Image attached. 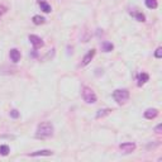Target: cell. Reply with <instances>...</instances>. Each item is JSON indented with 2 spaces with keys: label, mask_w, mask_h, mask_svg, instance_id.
Listing matches in <instances>:
<instances>
[{
  "label": "cell",
  "mask_w": 162,
  "mask_h": 162,
  "mask_svg": "<svg viewBox=\"0 0 162 162\" xmlns=\"http://www.w3.org/2000/svg\"><path fill=\"white\" fill-rule=\"evenodd\" d=\"M53 132H55V128H53L52 123L50 122H43L38 124L37 130H35V136L38 138H48L53 136Z\"/></svg>",
  "instance_id": "obj_1"
},
{
  "label": "cell",
  "mask_w": 162,
  "mask_h": 162,
  "mask_svg": "<svg viewBox=\"0 0 162 162\" xmlns=\"http://www.w3.org/2000/svg\"><path fill=\"white\" fill-rule=\"evenodd\" d=\"M32 22L34 23L35 26H41V24H43V23L46 22V19H44L43 17H41V15H34L32 18Z\"/></svg>",
  "instance_id": "obj_14"
},
{
  "label": "cell",
  "mask_w": 162,
  "mask_h": 162,
  "mask_svg": "<svg viewBox=\"0 0 162 162\" xmlns=\"http://www.w3.org/2000/svg\"><path fill=\"white\" fill-rule=\"evenodd\" d=\"M136 19L138 22H146V15L143 14V13H137L136 14Z\"/></svg>",
  "instance_id": "obj_17"
},
{
  "label": "cell",
  "mask_w": 162,
  "mask_h": 162,
  "mask_svg": "<svg viewBox=\"0 0 162 162\" xmlns=\"http://www.w3.org/2000/svg\"><path fill=\"white\" fill-rule=\"evenodd\" d=\"M9 56H10L11 61H13L14 63H17V62H19V60H20V52L18 51L17 48H13V50H10Z\"/></svg>",
  "instance_id": "obj_9"
},
{
  "label": "cell",
  "mask_w": 162,
  "mask_h": 162,
  "mask_svg": "<svg viewBox=\"0 0 162 162\" xmlns=\"http://www.w3.org/2000/svg\"><path fill=\"white\" fill-rule=\"evenodd\" d=\"M9 152H10L9 146H7V145H2V146H0V154H2V156H8Z\"/></svg>",
  "instance_id": "obj_16"
},
{
  "label": "cell",
  "mask_w": 162,
  "mask_h": 162,
  "mask_svg": "<svg viewBox=\"0 0 162 162\" xmlns=\"http://www.w3.org/2000/svg\"><path fill=\"white\" fill-rule=\"evenodd\" d=\"M81 95H82V99L85 103L87 104H95L96 103V94L94 93V90L91 87H89V86H82L81 89Z\"/></svg>",
  "instance_id": "obj_3"
},
{
  "label": "cell",
  "mask_w": 162,
  "mask_h": 162,
  "mask_svg": "<svg viewBox=\"0 0 162 162\" xmlns=\"http://www.w3.org/2000/svg\"><path fill=\"white\" fill-rule=\"evenodd\" d=\"M94 56H95V50H90L85 56H84V58H82V62H81V65L82 66H86V65H89L90 63V61L94 58Z\"/></svg>",
  "instance_id": "obj_6"
},
{
  "label": "cell",
  "mask_w": 162,
  "mask_h": 162,
  "mask_svg": "<svg viewBox=\"0 0 162 162\" xmlns=\"http://www.w3.org/2000/svg\"><path fill=\"white\" fill-rule=\"evenodd\" d=\"M113 98L119 105H123L129 99V91L127 89H117L113 91Z\"/></svg>",
  "instance_id": "obj_2"
},
{
  "label": "cell",
  "mask_w": 162,
  "mask_h": 162,
  "mask_svg": "<svg viewBox=\"0 0 162 162\" xmlns=\"http://www.w3.org/2000/svg\"><path fill=\"white\" fill-rule=\"evenodd\" d=\"M8 11V8L7 7H4V5H0V17L2 15H4L5 13Z\"/></svg>",
  "instance_id": "obj_20"
},
{
  "label": "cell",
  "mask_w": 162,
  "mask_h": 162,
  "mask_svg": "<svg viewBox=\"0 0 162 162\" xmlns=\"http://www.w3.org/2000/svg\"><path fill=\"white\" fill-rule=\"evenodd\" d=\"M101 48H103L104 52H112L114 50V44L112 43V42H103Z\"/></svg>",
  "instance_id": "obj_12"
},
{
  "label": "cell",
  "mask_w": 162,
  "mask_h": 162,
  "mask_svg": "<svg viewBox=\"0 0 162 162\" xmlns=\"http://www.w3.org/2000/svg\"><path fill=\"white\" fill-rule=\"evenodd\" d=\"M29 42H31L32 46L34 47V50H38V48H41V47L44 46V42L42 41V38L38 37V35H35V34L29 35Z\"/></svg>",
  "instance_id": "obj_4"
},
{
  "label": "cell",
  "mask_w": 162,
  "mask_h": 162,
  "mask_svg": "<svg viewBox=\"0 0 162 162\" xmlns=\"http://www.w3.org/2000/svg\"><path fill=\"white\" fill-rule=\"evenodd\" d=\"M162 124H158V125H156V128H154V132H156V133H162Z\"/></svg>",
  "instance_id": "obj_21"
},
{
  "label": "cell",
  "mask_w": 162,
  "mask_h": 162,
  "mask_svg": "<svg viewBox=\"0 0 162 162\" xmlns=\"http://www.w3.org/2000/svg\"><path fill=\"white\" fill-rule=\"evenodd\" d=\"M146 7L149 9H156L158 7L157 0H146Z\"/></svg>",
  "instance_id": "obj_15"
},
{
  "label": "cell",
  "mask_w": 162,
  "mask_h": 162,
  "mask_svg": "<svg viewBox=\"0 0 162 162\" xmlns=\"http://www.w3.org/2000/svg\"><path fill=\"white\" fill-rule=\"evenodd\" d=\"M119 148H121V151L123 153H132V152H134V149H136V143L124 142L122 145H119Z\"/></svg>",
  "instance_id": "obj_5"
},
{
  "label": "cell",
  "mask_w": 162,
  "mask_h": 162,
  "mask_svg": "<svg viewBox=\"0 0 162 162\" xmlns=\"http://www.w3.org/2000/svg\"><path fill=\"white\" fill-rule=\"evenodd\" d=\"M10 117H11V118H14V119L19 118V112H18L17 109H13V110H10Z\"/></svg>",
  "instance_id": "obj_18"
},
{
  "label": "cell",
  "mask_w": 162,
  "mask_h": 162,
  "mask_svg": "<svg viewBox=\"0 0 162 162\" xmlns=\"http://www.w3.org/2000/svg\"><path fill=\"white\" fill-rule=\"evenodd\" d=\"M154 57H156V58H161V57H162V48H161V47H158V48L156 50Z\"/></svg>",
  "instance_id": "obj_19"
},
{
  "label": "cell",
  "mask_w": 162,
  "mask_h": 162,
  "mask_svg": "<svg viewBox=\"0 0 162 162\" xmlns=\"http://www.w3.org/2000/svg\"><path fill=\"white\" fill-rule=\"evenodd\" d=\"M39 3V7H41V9L44 11V13H51V10H52V8H51V5L47 3V2H44V0H42V2H38Z\"/></svg>",
  "instance_id": "obj_11"
},
{
  "label": "cell",
  "mask_w": 162,
  "mask_h": 162,
  "mask_svg": "<svg viewBox=\"0 0 162 162\" xmlns=\"http://www.w3.org/2000/svg\"><path fill=\"white\" fill-rule=\"evenodd\" d=\"M38 2H42V0H38Z\"/></svg>",
  "instance_id": "obj_22"
},
{
  "label": "cell",
  "mask_w": 162,
  "mask_h": 162,
  "mask_svg": "<svg viewBox=\"0 0 162 162\" xmlns=\"http://www.w3.org/2000/svg\"><path fill=\"white\" fill-rule=\"evenodd\" d=\"M112 112H113V110H112V109H108V108H105V109H100V110H98V113H96V118H103V117H105V115H109Z\"/></svg>",
  "instance_id": "obj_13"
},
{
  "label": "cell",
  "mask_w": 162,
  "mask_h": 162,
  "mask_svg": "<svg viewBox=\"0 0 162 162\" xmlns=\"http://www.w3.org/2000/svg\"><path fill=\"white\" fill-rule=\"evenodd\" d=\"M158 115V110L156 108H149L145 112V118L146 119H154Z\"/></svg>",
  "instance_id": "obj_7"
},
{
  "label": "cell",
  "mask_w": 162,
  "mask_h": 162,
  "mask_svg": "<svg viewBox=\"0 0 162 162\" xmlns=\"http://www.w3.org/2000/svg\"><path fill=\"white\" fill-rule=\"evenodd\" d=\"M137 80H138V85L142 86L143 84H146V82L149 80V76H148V74H146V72H141L139 75L137 76Z\"/></svg>",
  "instance_id": "obj_10"
},
{
  "label": "cell",
  "mask_w": 162,
  "mask_h": 162,
  "mask_svg": "<svg viewBox=\"0 0 162 162\" xmlns=\"http://www.w3.org/2000/svg\"><path fill=\"white\" fill-rule=\"evenodd\" d=\"M52 154H53V152L50 151V149H39V151L29 153L28 156H31V157H38V156H52Z\"/></svg>",
  "instance_id": "obj_8"
}]
</instances>
